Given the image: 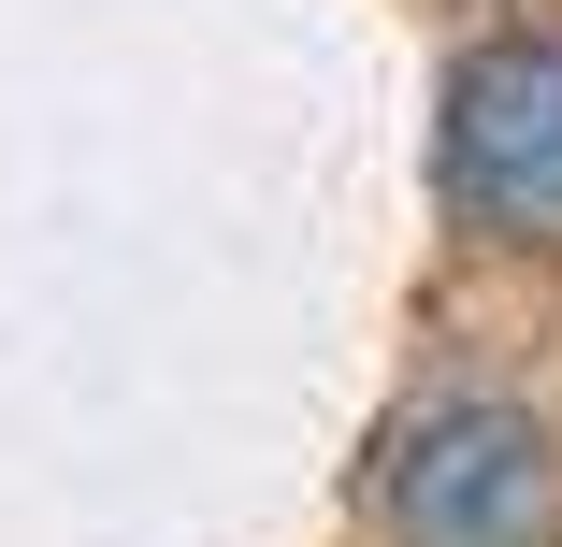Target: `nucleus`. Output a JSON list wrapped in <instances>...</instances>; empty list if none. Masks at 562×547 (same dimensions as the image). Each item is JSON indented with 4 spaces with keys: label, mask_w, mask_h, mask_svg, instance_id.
I'll list each match as a JSON object with an SVG mask.
<instances>
[{
    "label": "nucleus",
    "mask_w": 562,
    "mask_h": 547,
    "mask_svg": "<svg viewBox=\"0 0 562 547\" xmlns=\"http://www.w3.org/2000/svg\"><path fill=\"white\" fill-rule=\"evenodd\" d=\"M390 547H562V432L505 389H447L375 461Z\"/></svg>",
    "instance_id": "nucleus-1"
},
{
    "label": "nucleus",
    "mask_w": 562,
    "mask_h": 547,
    "mask_svg": "<svg viewBox=\"0 0 562 547\" xmlns=\"http://www.w3.org/2000/svg\"><path fill=\"white\" fill-rule=\"evenodd\" d=\"M432 173L491 246H562V30H491L447 58Z\"/></svg>",
    "instance_id": "nucleus-2"
}]
</instances>
